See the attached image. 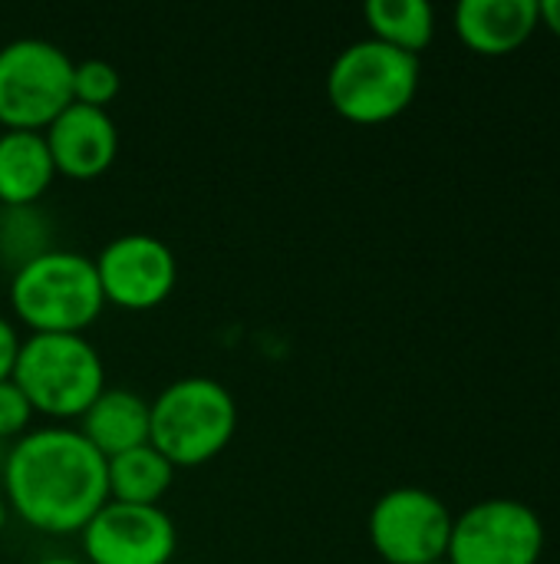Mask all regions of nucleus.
<instances>
[{"label":"nucleus","mask_w":560,"mask_h":564,"mask_svg":"<svg viewBox=\"0 0 560 564\" xmlns=\"http://www.w3.org/2000/svg\"><path fill=\"white\" fill-rule=\"evenodd\" d=\"M363 17L373 40L409 56H419L436 33V10L426 0H370Z\"/></svg>","instance_id":"dca6fc26"},{"label":"nucleus","mask_w":560,"mask_h":564,"mask_svg":"<svg viewBox=\"0 0 560 564\" xmlns=\"http://www.w3.org/2000/svg\"><path fill=\"white\" fill-rule=\"evenodd\" d=\"M20 337H17V327L0 314V383L3 380H13V367H17V357H20Z\"/></svg>","instance_id":"aec40b11"},{"label":"nucleus","mask_w":560,"mask_h":564,"mask_svg":"<svg viewBox=\"0 0 560 564\" xmlns=\"http://www.w3.org/2000/svg\"><path fill=\"white\" fill-rule=\"evenodd\" d=\"M46 238H50V225L36 212V205L0 208V261H7L13 271L50 251Z\"/></svg>","instance_id":"f3484780"},{"label":"nucleus","mask_w":560,"mask_h":564,"mask_svg":"<svg viewBox=\"0 0 560 564\" xmlns=\"http://www.w3.org/2000/svg\"><path fill=\"white\" fill-rule=\"evenodd\" d=\"M73 59L63 46L20 36L0 46V126L43 132L73 106Z\"/></svg>","instance_id":"423d86ee"},{"label":"nucleus","mask_w":560,"mask_h":564,"mask_svg":"<svg viewBox=\"0 0 560 564\" xmlns=\"http://www.w3.org/2000/svg\"><path fill=\"white\" fill-rule=\"evenodd\" d=\"M545 525L538 512L515 499H485L452 522L449 564H538Z\"/></svg>","instance_id":"6e6552de"},{"label":"nucleus","mask_w":560,"mask_h":564,"mask_svg":"<svg viewBox=\"0 0 560 564\" xmlns=\"http://www.w3.org/2000/svg\"><path fill=\"white\" fill-rule=\"evenodd\" d=\"M3 499L36 532L79 535L109 502L106 459L73 426L30 430L7 449Z\"/></svg>","instance_id":"f257e3e1"},{"label":"nucleus","mask_w":560,"mask_h":564,"mask_svg":"<svg viewBox=\"0 0 560 564\" xmlns=\"http://www.w3.org/2000/svg\"><path fill=\"white\" fill-rule=\"evenodd\" d=\"M106 304L122 311H152L175 291L178 261L155 235H119L92 261Z\"/></svg>","instance_id":"9d476101"},{"label":"nucleus","mask_w":560,"mask_h":564,"mask_svg":"<svg viewBox=\"0 0 560 564\" xmlns=\"http://www.w3.org/2000/svg\"><path fill=\"white\" fill-rule=\"evenodd\" d=\"M538 10H541L545 26L560 40V0H545V3H538Z\"/></svg>","instance_id":"412c9836"},{"label":"nucleus","mask_w":560,"mask_h":564,"mask_svg":"<svg viewBox=\"0 0 560 564\" xmlns=\"http://www.w3.org/2000/svg\"><path fill=\"white\" fill-rule=\"evenodd\" d=\"M83 535L86 564H172L178 532L162 506L106 502Z\"/></svg>","instance_id":"1a4fd4ad"},{"label":"nucleus","mask_w":560,"mask_h":564,"mask_svg":"<svg viewBox=\"0 0 560 564\" xmlns=\"http://www.w3.org/2000/svg\"><path fill=\"white\" fill-rule=\"evenodd\" d=\"M7 516H10V506H7V499H3V489H0V532L7 529Z\"/></svg>","instance_id":"4be33fe9"},{"label":"nucleus","mask_w":560,"mask_h":564,"mask_svg":"<svg viewBox=\"0 0 560 564\" xmlns=\"http://www.w3.org/2000/svg\"><path fill=\"white\" fill-rule=\"evenodd\" d=\"M10 307L33 334H83L106 307L92 258L50 248L10 278Z\"/></svg>","instance_id":"f03ea898"},{"label":"nucleus","mask_w":560,"mask_h":564,"mask_svg":"<svg viewBox=\"0 0 560 564\" xmlns=\"http://www.w3.org/2000/svg\"><path fill=\"white\" fill-rule=\"evenodd\" d=\"M56 178L43 132H0V208L36 205Z\"/></svg>","instance_id":"4468645a"},{"label":"nucleus","mask_w":560,"mask_h":564,"mask_svg":"<svg viewBox=\"0 0 560 564\" xmlns=\"http://www.w3.org/2000/svg\"><path fill=\"white\" fill-rule=\"evenodd\" d=\"M452 522L455 519L439 496L399 486L376 499L370 512V542L386 564L446 562Z\"/></svg>","instance_id":"0eeeda50"},{"label":"nucleus","mask_w":560,"mask_h":564,"mask_svg":"<svg viewBox=\"0 0 560 564\" xmlns=\"http://www.w3.org/2000/svg\"><path fill=\"white\" fill-rule=\"evenodd\" d=\"M13 383L33 413L79 420L106 390V367L83 334H33L20 344Z\"/></svg>","instance_id":"39448f33"},{"label":"nucleus","mask_w":560,"mask_h":564,"mask_svg":"<svg viewBox=\"0 0 560 564\" xmlns=\"http://www.w3.org/2000/svg\"><path fill=\"white\" fill-rule=\"evenodd\" d=\"M30 420H33L30 400L23 397V390L13 380H3L0 383V440L7 443V440L26 436Z\"/></svg>","instance_id":"6ab92c4d"},{"label":"nucleus","mask_w":560,"mask_h":564,"mask_svg":"<svg viewBox=\"0 0 560 564\" xmlns=\"http://www.w3.org/2000/svg\"><path fill=\"white\" fill-rule=\"evenodd\" d=\"M436 564H449V562H436Z\"/></svg>","instance_id":"393cba45"},{"label":"nucleus","mask_w":560,"mask_h":564,"mask_svg":"<svg viewBox=\"0 0 560 564\" xmlns=\"http://www.w3.org/2000/svg\"><path fill=\"white\" fill-rule=\"evenodd\" d=\"M36 564H86V562H79V558H66V555H53V558H43V562H36Z\"/></svg>","instance_id":"5701e85b"},{"label":"nucleus","mask_w":560,"mask_h":564,"mask_svg":"<svg viewBox=\"0 0 560 564\" xmlns=\"http://www.w3.org/2000/svg\"><path fill=\"white\" fill-rule=\"evenodd\" d=\"M541 23L538 0H462L455 33L479 56H508L531 40Z\"/></svg>","instance_id":"f8f14e48"},{"label":"nucleus","mask_w":560,"mask_h":564,"mask_svg":"<svg viewBox=\"0 0 560 564\" xmlns=\"http://www.w3.org/2000/svg\"><path fill=\"white\" fill-rule=\"evenodd\" d=\"M79 420V433L102 459L149 443V403L132 390L106 387Z\"/></svg>","instance_id":"ddd939ff"},{"label":"nucleus","mask_w":560,"mask_h":564,"mask_svg":"<svg viewBox=\"0 0 560 564\" xmlns=\"http://www.w3.org/2000/svg\"><path fill=\"white\" fill-rule=\"evenodd\" d=\"M238 433V403L211 377H182L149 403V443L178 469L205 466Z\"/></svg>","instance_id":"7ed1b4c3"},{"label":"nucleus","mask_w":560,"mask_h":564,"mask_svg":"<svg viewBox=\"0 0 560 564\" xmlns=\"http://www.w3.org/2000/svg\"><path fill=\"white\" fill-rule=\"evenodd\" d=\"M106 479H109L112 502L158 506L162 496L172 489L175 466L152 443H145V446H135L129 453L106 459Z\"/></svg>","instance_id":"2eb2a0df"},{"label":"nucleus","mask_w":560,"mask_h":564,"mask_svg":"<svg viewBox=\"0 0 560 564\" xmlns=\"http://www.w3.org/2000/svg\"><path fill=\"white\" fill-rule=\"evenodd\" d=\"M46 149L53 155L56 175L86 182L99 178L119 152V129L109 109H92L83 102L66 106L46 129Z\"/></svg>","instance_id":"9b49d317"},{"label":"nucleus","mask_w":560,"mask_h":564,"mask_svg":"<svg viewBox=\"0 0 560 564\" xmlns=\"http://www.w3.org/2000/svg\"><path fill=\"white\" fill-rule=\"evenodd\" d=\"M122 89V76L106 59H83L73 66V102L106 109Z\"/></svg>","instance_id":"a211bd4d"},{"label":"nucleus","mask_w":560,"mask_h":564,"mask_svg":"<svg viewBox=\"0 0 560 564\" xmlns=\"http://www.w3.org/2000/svg\"><path fill=\"white\" fill-rule=\"evenodd\" d=\"M419 93V56L373 36L337 53L327 73V96L337 116L356 126H380L403 116Z\"/></svg>","instance_id":"20e7f679"},{"label":"nucleus","mask_w":560,"mask_h":564,"mask_svg":"<svg viewBox=\"0 0 560 564\" xmlns=\"http://www.w3.org/2000/svg\"><path fill=\"white\" fill-rule=\"evenodd\" d=\"M7 449H10V446H7V443L0 440V473H3V463H7Z\"/></svg>","instance_id":"b1692460"}]
</instances>
